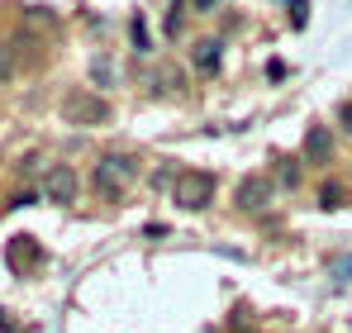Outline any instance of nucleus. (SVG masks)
Returning a JSON list of instances; mask_svg holds the SVG:
<instances>
[{
    "label": "nucleus",
    "mask_w": 352,
    "mask_h": 333,
    "mask_svg": "<svg viewBox=\"0 0 352 333\" xmlns=\"http://www.w3.org/2000/svg\"><path fill=\"white\" fill-rule=\"evenodd\" d=\"M62 119L67 124H110V100L91 91H67L62 96Z\"/></svg>",
    "instance_id": "nucleus-2"
},
{
    "label": "nucleus",
    "mask_w": 352,
    "mask_h": 333,
    "mask_svg": "<svg viewBox=\"0 0 352 333\" xmlns=\"http://www.w3.org/2000/svg\"><path fill=\"white\" fill-rule=\"evenodd\" d=\"M276 181L281 186H300V162L295 158H276Z\"/></svg>",
    "instance_id": "nucleus-13"
},
{
    "label": "nucleus",
    "mask_w": 352,
    "mask_h": 333,
    "mask_svg": "<svg viewBox=\"0 0 352 333\" xmlns=\"http://www.w3.org/2000/svg\"><path fill=\"white\" fill-rule=\"evenodd\" d=\"M172 200L181 210H205V205L214 200V176H210V171H181Z\"/></svg>",
    "instance_id": "nucleus-3"
},
{
    "label": "nucleus",
    "mask_w": 352,
    "mask_h": 333,
    "mask_svg": "<svg viewBox=\"0 0 352 333\" xmlns=\"http://www.w3.org/2000/svg\"><path fill=\"white\" fill-rule=\"evenodd\" d=\"M338 114H343V124H348V133H352V100H343V110H338Z\"/></svg>",
    "instance_id": "nucleus-19"
},
{
    "label": "nucleus",
    "mask_w": 352,
    "mask_h": 333,
    "mask_svg": "<svg viewBox=\"0 0 352 333\" xmlns=\"http://www.w3.org/2000/svg\"><path fill=\"white\" fill-rule=\"evenodd\" d=\"M0 333H19V324H14V319H5V310H0Z\"/></svg>",
    "instance_id": "nucleus-18"
},
{
    "label": "nucleus",
    "mask_w": 352,
    "mask_h": 333,
    "mask_svg": "<svg viewBox=\"0 0 352 333\" xmlns=\"http://www.w3.org/2000/svg\"><path fill=\"white\" fill-rule=\"evenodd\" d=\"M148 181H153V191H167V186L176 191V181H181V171H176L172 162H162L157 171H153V176H148Z\"/></svg>",
    "instance_id": "nucleus-12"
},
{
    "label": "nucleus",
    "mask_w": 352,
    "mask_h": 333,
    "mask_svg": "<svg viewBox=\"0 0 352 333\" xmlns=\"http://www.w3.org/2000/svg\"><path fill=\"white\" fill-rule=\"evenodd\" d=\"M219 62H224V39H200V43L190 48V67H195L200 76H214Z\"/></svg>",
    "instance_id": "nucleus-6"
},
{
    "label": "nucleus",
    "mask_w": 352,
    "mask_h": 333,
    "mask_svg": "<svg viewBox=\"0 0 352 333\" xmlns=\"http://www.w3.org/2000/svg\"><path fill=\"white\" fill-rule=\"evenodd\" d=\"M91 81H96V86H115V62H110V57H96V62H91Z\"/></svg>",
    "instance_id": "nucleus-11"
},
{
    "label": "nucleus",
    "mask_w": 352,
    "mask_h": 333,
    "mask_svg": "<svg viewBox=\"0 0 352 333\" xmlns=\"http://www.w3.org/2000/svg\"><path fill=\"white\" fill-rule=\"evenodd\" d=\"M181 24H186V0H176L167 10V34H181Z\"/></svg>",
    "instance_id": "nucleus-15"
},
{
    "label": "nucleus",
    "mask_w": 352,
    "mask_h": 333,
    "mask_svg": "<svg viewBox=\"0 0 352 333\" xmlns=\"http://www.w3.org/2000/svg\"><path fill=\"white\" fill-rule=\"evenodd\" d=\"M10 262H14V267H29V262H43V253H38L29 238H14V243H10Z\"/></svg>",
    "instance_id": "nucleus-8"
},
{
    "label": "nucleus",
    "mask_w": 352,
    "mask_h": 333,
    "mask_svg": "<svg viewBox=\"0 0 352 333\" xmlns=\"http://www.w3.org/2000/svg\"><path fill=\"white\" fill-rule=\"evenodd\" d=\"M195 5H200V10H210V5H214V0H195Z\"/></svg>",
    "instance_id": "nucleus-20"
},
{
    "label": "nucleus",
    "mask_w": 352,
    "mask_h": 333,
    "mask_svg": "<svg viewBox=\"0 0 352 333\" xmlns=\"http://www.w3.org/2000/svg\"><path fill=\"white\" fill-rule=\"evenodd\" d=\"M267 200H272V176L252 171V176H243V181H238V191H234V205H238V210H248V215H252V210H262Z\"/></svg>",
    "instance_id": "nucleus-5"
},
{
    "label": "nucleus",
    "mask_w": 352,
    "mask_h": 333,
    "mask_svg": "<svg viewBox=\"0 0 352 333\" xmlns=\"http://www.w3.org/2000/svg\"><path fill=\"white\" fill-rule=\"evenodd\" d=\"M129 39H133V53H153V39H148V19L143 14L129 19Z\"/></svg>",
    "instance_id": "nucleus-10"
},
{
    "label": "nucleus",
    "mask_w": 352,
    "mask_h": 333,
    "mask_svg": "<svg viewBox=\"0 0 352 333\" xmlns=\"http://www.w3.org/2000/svg\"><path fill=\"white\" fill-rule=\"evenodd\" d=\"M305 158H309V162H329V158H333V133H329L324 124H309V133H305Z\"/></svg>",
    "instance_id": "nucleus-7"
},
{
    "label": "nucleus",
    "mask_w": 352,
    "mask_h": 333,
    "mask_svg": "<svg viewBox=\"0 0 352 333\" xmlns=\"http://www.w3.org/2000/svg\"><path fill=\"white\" fill-rule=\"evenodd\" d=\"M138 176V158H129V153H105L96 171H91V186H96V195L100 200H124V186Z\"/></svg>",
    "instance_id": "nucleus-1"
},
{
    "label": "nucleus",
    "mask_w": 352,
    "mask_h": 333,
    "mask_svg": "<svg viewBox=\"0 0 352 333\" xmlns=\"http://www.w3.org/2000/svg\"><path fill=\"white\" fill-rule=\"evenodd\" d=\"M176 91H181V72L176 67H162L153 76V96H176Z\"/></svg>",
    "instance_id": "nucleus-9"
},
{
    "label": "nucleus",
    "mask_w": 352,
    "mask_h": 333,
    "mask_svg": "<svg viewBox=\"0 0 352 333\" xmlns=\"http://www.w3.org/2000/svg\"><path fill=\"white\" fill-rule=\"evenodd\" d=\"M352 281V257H338L333 262V286H348Z\"/></svg>",
    "instance_id": "nucleus-16"
},
{
    "label": "nucleus",
    "mask_w": 352,
    "mask_h": 333,
    "mask_svg": "<svg viewBox=\"0 0 352 333\" xmlns=\"http://www.w3.org/2000/svg\"><path fill=\"white\" fill-rule=\"evenodd\" d=\"M76 191H81L76 166L53 162L48 171H43V200H53V205H72V200H76Z\"/></svg>",
    "instance_id": "nucleus-4"
},
{
    "label": "nucleus",
    "mask_w": 352,
    "mask_h": 333,
    "mask_svg": "<svg viewBox=\"0 0 352 333\" xmlns=\"http://www.w3.org/2000/svg\"><path fill=\"white\" fill-rule=\"evenodd\" d=\"M319 205L324 210H343V186H324L319 191Z\"/></svg>",
    "instance_id": "nucleus-14"
},
{
    "label": "nucleus",
    "mask_w": 352,
    "mask_h": 333,
    "mask_svg": "<svg viewBox=\"0 0 352 333\" xmlns=\"http://www.w3.org/2000/svg\"><path fill=\"white\" fill-rule=\"evenodd\" d=\"M10 72H14V57H10V48H5V43H0V81H5V76H10Z\"/></svg>",
    "instance_id": "nucleus-17"
}]
</instances>
